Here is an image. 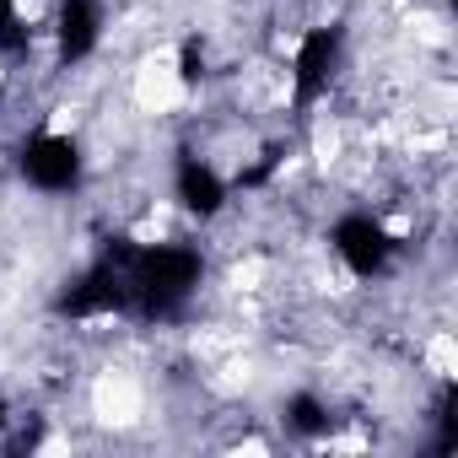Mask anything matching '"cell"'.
I'll return each instance as SVG.
<instances>
[{
  "instance_id": "obj_1",
  "label": "cell",
  "mask_w": 458,
  "mask_h": 458,
  "mask_svg": "<svg viewBox=\"0 0 458 458\" xmlns=\"http://www.w3.org/2000/svg\"><path fill=\"white\" fill-rule=\"evenodd\" d=\"M194 281H199V259L183 249H157V254L124 249V286H130V302H140L146 313H173Z\"/></svg>"
},
{
  "instance_id": "obj_2",
  "label": "cell",
  "mask_w": 458,
  "mask_h": 458,
  "mask_svg": "<svg viewBox=\"0 0 458 458\" xmlns=\"http://www.w3.org/2000/svg\"><path fill=\"white\" fill-rule=\"evenodd\" d=\"M22 167H28V178H33L38 189H71L76 173H81L76 146H71L65 135H38V140H28Z\"/></svg>"
},
{
  "instance_id": "obj_3",
  "label": "cell",
  "mask_w": 458,
  "mask_h": 458,
  "mask_svg": "<svg viewBox=\"0 0 458 458\" xmlns=\"http://www.w3.org/2000/svg\"><path fill=\"white\" fill-rule=\"evenodd\" d=\"M335 249H340V259H345L356 276H372V270H383V265H388V233H383L377 221H367V216L340 221Z\"/></svg>"
},
{
  "instance_id": "obj_4",
  "label": "cell",
  "mask_w": 458,
  "mask_h": 458,
  "mask_svg": "<svg viewBox=\"0 0 458 458\" xmlns=\"http://www.w3.org/2000/svg\"><path fill=\"white\" fill-rule=\"evenodd\" d=\"M335 49H340V33H313L297 55V98H318V87L329 81V65H335Z\"/></svg>"
},
{
  "instance_id": "obj_5",
  "label": "cell",
  "mask_w": 458,
  "mask_h": 458,
  "mask_svg": "<svg viewBox=\"0 0 458 458\" xmlns=\"http://www.w3.org/2000/svg\"><path fill=\"white\" fill-rule=\"evenodd\" d=\"M98 44V0H65V17H60V55L81 60Z\"/></svg>"
},
{
  "instance_id": "obj_6",
  "label": "cell",
  "mask_w": 458,
  "mask_h": 458,
  "mask_svg": "<svg viewBox=\"0 0 458 458\" xmlns=\"http://www.w3.org/2000/svg\"><path fill=\"white\" fill-rule=\"evenodd\" d=\"M178 194H183V205L199 210V216L221 210V183H216L199 162H183V167H178Z\"/></svg>"
},
{
  "instance_id": "obj_7",
  "label": "cell",
  "mask_w": 458,
  "mask_h": 458,
  "mask_svg": "<svg viewBox=\"0 0 458 458\" xmlns=\"http://www.w3.org/2000/svg\"><path fill=\"white\" fill-rule=\"evenodd\" d=\"M324 420H329V415L318 410V399H308V394L292 399V426H297V431H324Z\"/></svg>"
},
{
  "instance_id": "obj_8",
  "label": "cell",
  "mask_w": 458,
  "mask_h": 458,
  "mask_svg": "<svg viewBox=\"0 0 458 458\" xmlns=\"http://www.w3.org/2000/svg\"><path fill=\"white\" fill-rule=\"evenodd\" d=\"M0 49H22V28H17L12 0H0Z\"/></svg>"
},
{
  "instance_id": "obj_9",
  "label": "cell",
  "mask_w": 458,
  "mask_h": 458,
  "mask_svg": "<svg viewBox=\"0 0 458 458\" xmlns=\"http://www.w3.org/2000/svg\"><path fill=\"white\" fill-rule=\"evenodd\" d=\"M183 76H189V81L199 76V44H183Z\"/></svg>"
},
{
  "instance_id": "obj_10",
  "label": "cell",
  "mask_w": 458,
  "mask_h": 458,
  "mask_svg": "<svg viewBox=\"0 0 458 458\" xmlns=\"http://www.w3.org/2000/svg\"><path fill=\"white\" fill-rule=\"evenodd\" d=\"M0 420H6V415H0Z\"/></svg>"
}]
</instances>
